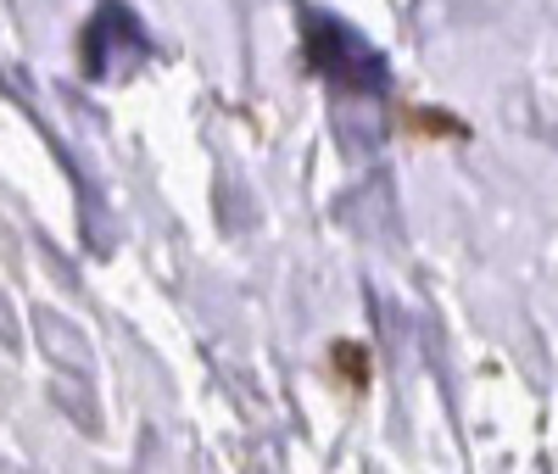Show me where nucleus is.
I'll return each instance as SVG.
<instances>
[{
  "label": "nucleus",
  "mask_w": 558,
  "mask_h": 474,
  "mask_svg": "<svg viewBox=\"0 0 558 474\" xmlns=\"http://www.w3.org/2000/svg\"><path fill=\"white\" fill-rule=\"evenodd\" d=\"M307 51H313V62H318L324 73L341 78V84H363V89H380V84H386V78H380V57L368 51L357 34H347L341 23H330V17L307 23Z\"/></svg>",
  "instance_id": "1"
},
{
  "label": "nucleus",
  "mask_w": 558,
  "mask_h": 474,
  "mask_svg": "<svg viewBox=\"0 0 558 474\" xmlns=\"http://www.w3.org/2000/svg\"><path fill=\"white\" fill-rule=\"evenodd\" d=\"M34 324H39V336H45V352H51L62 368H73V374H89V352L78 347L84 336H78V329H73L62 313H39Z\"/></svg>",
  "instance_id": "2"
},
{
  "label": "nucleus",
  "mask_w": 558,
  "mask_h": 474,
  "mask_svg": "<svg viewBox=\"0 0 558 474\" xmlns=\"http://www.w3.org/2000/svg\"><path fill=\"white\" fill-rule=\"evenodd\" d=\"M0 341H7V347H17V329H12V313H7V302H0Z\"/></svg>",
  "instance_id": "3"
}]
</instances>
